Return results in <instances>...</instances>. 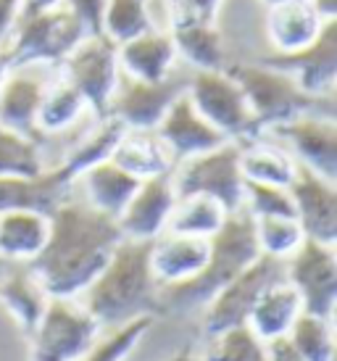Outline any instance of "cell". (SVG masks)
<instances>
[{"label": "cell", "mask_w": 337, "mask_h": 361, "mask_svg": "<svg viewBox=\"0 0 337 361\" xmlns=\"http://www.w3.org/2000/svg\"><path fill=\"white\" fill-rule=\"evenodd\" d=\"M285 282L300 295L303 311L335 317L337 309V245L303 240L282 261Z\"/></svg>", "instance_id": "30bf717a"}, {"label": "cell", "mask_w": 337, "mask_h": 361, "mask_svg": "<svg viewBox=\"0 0 337 361\" xmlns=\"http://www.w3.org/2000/svg\"><path fill=\"white\" fill-rule=\"evenodd\" d=\"M171 361H195V359H190L188 353H179V356H174Z\"/></svg>", "instance_id": "7dc6e473"}, {"label": "cell", "mask_w": 337, "mask_h": 361, "mask_svg": "<svg viewBox=\"0 0 337 361\" xmlns=\"http://www.w3.org/2000/svg\"><path fill=\"white\" fill-rule=\"evenodd\" d=\"M227 71L243 87L248 106L253 111L258 132L271 130L277 124L295 119L311 111L335 114V98H314L298 85L288 71L274 69L264 61H238Z\"/></svg>", "instance_id": "277c9868"}, {"label": "cell", "mask_w": 337, "mask_h": 361, "mask_svg": "<svg viewBox=\"0 0 337 361\" xmlns=\"http://www.w3.org/2000/svg\"><path fill=\"white\" fill-rule=\"evenodd\" d=\"M111 161H116L121 169H127L137 180L168 174L174 169V156L168 153L166 142L161 140L156 130L124 127L116 148L111 153Z\"/></svg>", "instance_id": "d4e9b609"}, {"label": "cell", "mask_w": 337, "mask_h": 361, "mask_svg": "<svg viewBox=\"0 0 337 361\" xmlns=\"http://www.w3.org/2000/svg\"><path fill=\"white\" fill-rule=\"evenodd\" d=\"M85 35L90 32L66 6L42 13H27L19 16L8 40L3 42L0 59L6 66H19V63L59 66Z\"/></svg>", "instance_id": "5b68a950"}, {"label": "cell", "mask_w": 337, "mask_h": 361, "mask_svg": "<svg viewBox=\"0 0 337 361\" xmlns=\"http://www.w3.org/2000/svg\"><path fill=\"white\" fill-rule=\"evenodd\" d=\"M269 361H306L285 338L269 343Z\"/></svg>", "instance_id": "7bdbcfd3"}, {"label": "cell", "mask_w": 337, "mask_h": 361, "mask_svg": "<svg viewBox=\"0 0 337 361\" xmlns=\"http://www.w3.org/2000/svg\"><path fill=\"white\" fill-rule=\"evenodd\" d=\"M140 180L132 177L127 169H121L116 161H100L95 166L80 171L74 180V190L80 192L82 201H87L92 209L119 219V214L129 203L132 192L137 190Z\"/></svg>", "instance_id": "603a6c76"}, {"label": "cell", "mask_w": 337, "mask_h": 361, "mask_svg": "<svg viewBox=\"0 0 337 361\" xmlns=\"http://www.w3.org/2000/svg\"><path fill=\"white\" fill-rule=\"evenodd\" d=\"M48 232V214H40V211L0 214V259L8 264H30L45 248Z\"/></svg>", "instance_id": "484cf974"}, {"label": "cell", "mask_w": 337, "mask_h": 361, "mask_svg": "<svg viewBox=\"0 0 337 361\" xmlns=\"http://www.w3.org/2000/svg\"><path fill=\"white\" fill-rule=\"evenodd\" d=\"M264 63L288 71L314 98H335L337 87V19L327 21L311 45L295 53H269Z\"/></svg>", "instance_id": "9a60e30c"}, {"label": "cell", "mask_w": 337, "mask_h": 361, "mask_svg": "<svg viewBox=\"0 0 337 361\" xmlns=\"http://www.w3.org/2000/svg\"><path fill=\"white\" fill-rule=\"evenodd\" d=\"M243 211L250 214V219L264 216H295L293 214V198L285 185H264V182H245L243 192Z\"/></svg>", "instance_id": "f35d334b"}, {"label": "cell", "mask_w": 337, "mask_h": 361, "mask_svg": "<svg viewBox=\"0 0 337 361\" xmlns=\"http://www.w3.org/2000/svg\"><path fill=\"white\" fill-rule=\"evenodd\" d=\"M285 341L306 361H335V317L303 311Z\"/></svg>", "instance_id": "d6a6232c"}, {"label": "cell", "mask_w": 337, "mask_h": 361, "mask_svg": "<svg viewBox=\"0 0 337 361\" xmlns=\"http://www.w3.org/2000/svg\"><path fill=\"white\" fill-rule=\"evenodd\" d=\"M156 132H159L161 140L166 142L168 153L174 156V164L190 159V156L211 151V148H216L221 142H227V137L190 103L188 90H185V95H179L177 101L168 106L164 119L156 127Z\"/></svg>", "instance_id": "d6986e66"}, {"label": "cell", "mask_w": 337, "mask_h": 361, "mask_svg": "<svg viewBox=\"0 0 337 361\" xmlns=\"http://www.w3.org/2000/svg\"><path fill=\"white\" fill-rule=\"evenodd\" d=\"M271 3H279V0H266V6H271Z\"/></svg>", "instance_id": "681fc988"}, {"label": "cell", "mask_w": 337, "mask_h": 361, "mask_svg": "<svg viewBox=\"0 0 337 361\" xmlns=\"http://www.w3.org/2000/svg\"><path fill=\"white\" fill-rule=\"evenodd\" d=\"M177 203V190L171 182V171L140 180L137 190L132 192L129 203L119 214V230L127 240H156L166 232L168 216Z\"/></svg>", "instance_id": "e0dca14e"}, {"label": "cell", "mask_w": 337, "mask_h": 361, "mask_svg": "<svg viewBox=\"0 0 337 361\" xmlns=\"http://www.w3.org/2000/svg\"><path fill=\"white\" fill-rule=\"evenodd\" d=\"M179 63L182 61L177 56V45H174L168 27H150L142 35L119 45L121 74H127L132 80H166Z\"/></svg>", "instance_id": "ffe728a7"}, {"label": "cell", "mask_w": 337, "mask_h": 361, "mask_svg": "<svg viewBox=\"0 0 337 361\" xmlns=\"http://www.w3.org/2000/svg\"><path fill=\"white\" fill-rule=\"evenodd\" d=\"M45 169H48V161H45L40 140L24 137L0 124V177L6 174L32 177Z\"/></svg>", "instance_id": "d590c367"}, {"label": "cell", "mask_w": 337, "mask_h": 361, "mask_svg": "<svg viewBox=\"0 0 337 361\" xmlns=\"http://www.w3.org/2000/svg\"><path fill=\"white\" fill-rule=\"evenodd\" d=\"M188 98L227 140L245 142L258 135L248 98L227 66L190 71Z\"/></svg>", "instance_id": "ba28073f"}, {"label": "cell", "mask_w": 337, "mask_h": 361, "mask_svg": "<svg viewBox=\"0 0 337 361\" xmlns=\"http://www.w3.org/2000/svg\"><path fill=\"white\" fill-rule=\"evenodd\" d=\"M6 71H8V66H6L3 59H0V87H3V80H6Z\"/></svg>", "instance_id": "bcb514c9"}, {"label": "cell", "mask_w": 337, "mask_h": 361, "mask_svg": "<svg viewBox=\"0 0 337 361\" xmlns=\"http://www.w3.org/2000/svg\"><path fill=\"white\" fill-rule=\"evenodd\" d=\"M308 3L314 6V11H317L324 21L337 19V0H308Z\"/></svg>", "instance_id": "f6af8a7d"}, {"label": "cell", "mask_w": 337, "mask_h": 361, "mask_svg": "<svg viewBox=\"0 0 337 361\" xmlns=\"http://www.w3.org/2000/svg\"><path fill=\"white\" fill-rule=\"evenodd\" d=\"M30 361H82L100 335V324L80 298L50 295L30 332Z\"/></svg>", "instance_id": "8992f818"}, {"label": "cell", "mask_w": 337, "mask_h": 361, "mask_svg": "<svg viewBox=\"0 0 337 361\" xmlns=\"http://www.w3.org/2000/svg\"><path fill=\"white\" fill-rule=\"evenodd\" d=\"M6 267H8V261H3V259H0V274L6 271Z\"/></svg>", "instance_id": "c3c4849f"}, {"label": "cell", "mask_w": 337, "mask_h": 361, "mask_svg": "<svg viewBox=\"0 0 337 361\" xmlns=\"http://www.w3.org/2000/svg\"><path fill=\"white\" fill-rule=\"evenodd\" d=\"M190 66L179 63L177 69L168 74L166 80L159 82H142L132 80L121 74L116 92L109 103V116L119 121L121 127H135V130H156L159 121L168 106L185 95L190 82Z\"/></svg>", "instance_id": "7c38bea8"}, {"label": "cell", "mask_w": 337, "mask_h": 361, "mask_svg": "<svg viewBox=\"0 0 337 361\" xmlns=\"http://www.w3.org/2000/svg\"><path fill=\"white\" fill-rule=\"evenodd\" d=\"M77 298L95 317L100 330L148 314L159 317L161 285L150 269V243L124 238Z\"/></svg>", "instance_id": "7a4b0ae2"}, {"label": "cell", "mask_w": 337, "mask_h": 361, "mask_svg": "<svg viewBox=\"0 0 337 361\" xmlns=\"http://www.w3.org/2000/svg\"><path fill=\"white\" fill-rule=\"evenodd\" d=\"M59 6H63V0H21V16L53 11V8H59Z\"/></svg>", "instance_id": "ee69618b"}, {"label": "cell", "mask_w": 337, "mask_h": 361, "mask_svg": "<svg viewBox=\"0 0 337 361\" xmlns=\"http://www.w3.org/2000/svg\"><path fill=\"white\" fill-rule=\"evenodd\" d=\"M288 190L295 221L308 240L337 245V182L298 166Z\"/></svg>", "instance_id": "2e32d148"}, {"label": "cell", "mask_w": 337, "mask_h": 361, "mask_svg": "<svg viewBox=\"0 0 337 361\" xmlns=\"http://www.w3.org/2000/svg\"><path fill=\"white\" fill-rule=\"evenodd\" d=\"M300 314H303L300 295L282 277V280L271 282L266 290L258 295L256 306H253L245 324L256 332L261 341L271 343L285 338Z\"/></svg>", "instance_id": "4316f807"}, {"label": "cell", "mask_w": 337, "mask_h": 361, "mask_svg": "<svg viewBox=\"0 0 337 361\" xmlns=\"http://www.w3.org/2000/svg\"><path fill=\"white\" fill-rule=\"evenodd\" d=\"M59 71L80 90L95 116H109V103L121 80L116 42H111L103 32H90L61 61Z\"/></svg>", "instance_id": "9c48e42d"}, {"label": "cell", "mask_w": 337, "mask_h": 361, "mask_svg": "<svg viewBox=\"0 0 337 361\" xmlns=\"http://www.w3.org/2000/svg\"><path fill=\"white\" fill-rule=\"evenodd\" d=\"M121 132H124V127H121L114 116H95V119L80 132V137L71 142V148L66 151V156L61 159L59 166L71 171L74 180H77L80 171L95 166L100 161L111 159V153L116 148Z\"/></svg>", "instance_id": "4dcf8cb0"}, {"label": "cell", "mask_w": 337, "mask_h": 361, "mask_svg": "<svg viewBox=\"0 0 337 361\" xmlns=\"http://www.w3.org/2000/svg\"><path fill=\"white\" fill-rule=\"evenodd\" d=\"M50 232L45 248L30 269L50 295L77 298L106 267L114 248L124 240L119 221L92 209L74 190L48 214Z\"/></svg>", "instance_id": "6da1fadb"}, {"label": "cell", "mask_w": 337, "mask_h": 361, "mask_svg": "<svg viewBox=\"0 0 337 361\" xmlns=\"http://www.w3.org/2000/svg\"><path fill=\"white\" fill-rule=\"evenodd\" d=\"M21 16V0H0V48Z\"/></svg>", "instance_id": "b9f144b4"}, {"label": "cell", "mask_w": 337, "mask_h": 361, "mask_svg": "<svg viewBox=\"0 0 337 361\" xmlns=\"http://www.w3.org/2000/svg\"><path fill=\"white\" fill-rule=\"evenodd\" d=\"M95 116L80 90L63 80V74L56 71V77L50 80L45 98H42L40 109V140L42 137H53V135H63V132L77 130L80 124Z\"/></svg>", "instance_id": "f1b7e54d"}, {"label": "cell", "mask_w": 337, "mask_h": 361, "mask_svg": "<svg viewBox=\"0 0 337 361\" xmlns=\"http://www.w3.org/2000/svg\"><path fill=\"white\" fill-rule=\"evenodd\" d=\"M171 182L177 198L182 195H206L232 211L243 209L245 177L240 169V142L227 140L206 153L177 161L171 169Z\"/></svg>", "instance_id": "52a82bcc"}, {"label": "cell", "mask_w": 337, "mask_h": 361, "mask_svg": "<svg viewBox=\"0 0 337 361\" xmlns=\"http://www.w3.org/2000/svg\"><path fill=\"white\" fill-rule=\"evenodd\" d=\"M327 21L308 0H279L266 8V37L271 53H295L319 37Z\"/></svg>", "instance_id": "7402d4cb"}, {"label": "cell", "mask_w": 337, "mask_h": 361, "mask_svg": "<svg viewBox=\"0 0 337 361\" xmlns=\"http://www.w3.org/2000/svg\"><path fill=\"white\" fill-rule=\"evenodd\" d=\"M258 256L261 251L250 214L243 209L232 211L221 230L209 240V261L198 277L174 288H161V311H200Z\"/></svg>", "instance_id": "3957f363"}, {"label": "cell", "mask_w": 337, "mask_h": 361, "mask_svg": "<svg viewBox=\"0 0 337 361\" xmlns=\"http://www.w3.org/2000/svg\"><path fill=\"white\" fill-rule=\"evenodd\" d=\"M74 192V174L63 166L21 177L6 174L0 177V214L6 211H40L50 214L59 203H63Z\"/></svg>", "instance_id": "ac0fdd59"}, {"label": "cell", "mask_w": 337, "mask_h": 361, "mask_svg": "<svg viewBox=\"0 0 337 361\" xmlns=\"http://www.w3.org/2000/svg\"><path fill=\"white\" fill-rule=\"evenodd\" d=\"M153 324H156V317L148 314V317H137V319L116 324V327L100 330V335L90 345V351L82 356V361H127Z\"/></svg>", "instance_id": "836d02e7"}, {"label": "cell", "mask_w": 337, "mask_h": 361, "mask_svg": "<svg viewBox=\"0 0 337 361\" xmlns=\"http://www.w3.org/2000/svg\"><path fill=\"white\" fill-rule=\"evenodd\" d=\"M171 37L177 45L179 61L190 69H224V45L214 21L182 19L171 21Z\"/></svg>", "instance_id": "83f0119b"}, {"label": "cell", "mask_w": 337, "mask_h": 361, "mask_svg": "<svg viewBox=\"0 0 337 361\" xmlns=\"http://www.w3.org/2000/svg\"><path fill=\"white\" fill-rule=\"evenodd\" d=\"M240 169L245 182H264V185H285L295 177L298 164L293 161L277 140L266 135H256L240 142Z\"/></svg>", "instance_id": "f546056e"}, {"label": "cell", "mask_w": 337, "mask_h": 361, "mask_svg": "<svg viewBox=\"0 0 337 361\" xmlns=\"http://www.w3.org/2000/svg\"><path fill=\"white\" fill-rule=\"evenodd\" d=\"M258 135H266L277 140L285 151L293 156L298 166L311 169L337 182V121L335 114L327 111H311L300 114L295 119L277 124L271 130Z\"/></svg>", "instance_id": "4fadbf2b"}, {"label": "cell", "mask_w": 337, "mask_h": 361, "mask_svg": "<svg viewBox=\"0 0 337 361\" xmlns=\"http://www.w3.org/2000/svg\"><path fill=\"white\" fill-rule=\"evenodd\" d=\"M209 261V240L177 232H161L150 240V269L161 288H174L198 277Z\"/></svg>", "instance_id": "44dd1931"}, {"label": "cell", "mask_w": 337, "mask_h": 361, "mask_svg": "<svg viewBox=\"0 0 337 361\" xmlns=\"http://www.w3.org/2000/svg\"><path fill=\"white\" fill-rule=\"evenodd\" d=\"M150 27H153L150 0H106L103 16H100V32L111 42L121 45Z\"/></svg>", "instance_id": "e575fe53"}, {"label": "cell", "mask_w": 337, "mask_h": 361, "mask_svg": "<svg viewBox=\"0 0 337 361\" xmlns=\"http://www.w3.org/2000/svg\"><path fill=\"white\" fill-rule=\"evenodd\" d=\"M50 301V293L30 269V264H8L0 274V309L30 332Z\"/></svg>", "instance_id": "cb8c5ba5"}, {"label": "cell", "mask_w": 337, "mask_h": 361, "mask_svg": "<svg viewBox=\"0 0 337 361\" xmlns=\"http://www.w3.org/2000/svg\"><path fill=\"white\" fill-rule=\"evenodd\" d=\"M177 8H174V19H182V16H190V19H203V21H214L221 0H174Z\"/></svg>", "instance_id": "60d3db41"}, {"label": "cell", "mask_w": 337, "mask_h": 361, "mask_svg": "<svg viewBox=\"0 0 337 361\" xmlns=\"http://www.w3.org/2000/svg\"><path fill=\"white\" fill-rule=\"evenodd\" d=\"M227 216L229 211L221 203L214 201V198H206V195H182L174 203L166 232L211 240L221 230V224L227 221Z\"/></svg>", "instance_id": "1f68e13d"}, {"label": "cell", "mask_w": 337, "mask_h": 361, "mask_svg": "<svg viewBox=\"0 0 337 361\" xmlns=\"http://www.w3.org/2000/svg\"><path fill=\"white\" fill-rule=\"evenodd\" d=\"M56 71L59 66H50V63L8 66L0 87V124L24 137L40 140L42 98Z\"/></svg>", "instance_id": "5bb4252c"}, {"label": "cell", "mask_w": 337, "mask_h": 361, "mask_svg": "<svg viewBox=\"0 0 337 361\" xmlns=\"http://www.w3.org/2000/svg\"><path fill=\"white\" fill-rule=\"evenodd\" d=\"M253 230H256L258 251H261V256H269V259L285 261L300 243L306 240V235H303L300 224L295 221V216L253 219Z\"/></svg>", "instance_id": "74e56055"}, {"label": "cell", "mask_w": 337, "mask_h": 361, "mask_svg": "<svg viewBox=\"0 0 337 361\" xmlns=\"http://www.w3.org/2000/svg\"><path fill=\"white\" fill-rule=\"evenodd\" d=\"M203 356V361H269V343L261 341L248 324H240L209 338Z\"/></svg>", "instance_id": "8d00e7d4"}, {"label": "cell", "mask_w": 337, "mask_h": 361, "mask_svg": "<svg viewBox=\"0 0 337 361\" xmlns=\"http://www.w3.org/2000/svg\"><path fill=\"white\" fill-rule=\"evenodd\" d=\"M63 6L85 24L87 32H100V16L106 0H63Z\"/></svg>", "instance_id": "ab89813d"}, {"label": "cell", "mask_w": 337, "mask_h": 361, "mask_svg": "<svg viewBox=\"0 0 337 361\" xmlns=\"http://www.w3.org/2000/svg\"><path fill=\"white\" fill-rule=\"evenodd\" d=\"M282 261L269 259V256H258L248 269H243L229 280L221 290L211 298L203 309H200V327L206 338H214L219 332L229 330V327H240L245 324L250 311L256 306L258 295L266 290L271 282L282 280Z\"/></svg>", "instance_id": "8fae6325"}]
</instances>
